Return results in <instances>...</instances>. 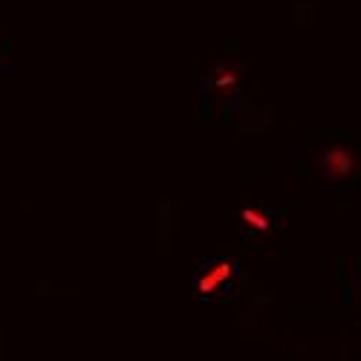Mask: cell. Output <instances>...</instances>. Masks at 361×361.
<instances>
[{"label": "cell", "instance_id": "1", "mask_svg": "<svg viewBox=\"0 0 361 361\" xmlns=\"http://www.w3.org/2000/svg\"><path fill=\"white\" fill-rule=\"evenodd\" d=\"M234 275H237V266H234V260H228V257H220V260L205 263L200 272H197V278H194L197 295L205 298V300L214 298L217 292H223L226 286H231Z\"/></svg>", "mask_w": 361, "mask_h": 361}, {"label": "cell", "instance_id": "2", "mask_svg": "<svg viewBox=\"0 0 361 361\" xmlns=\"http://www.w3.org/2000/svg\"><path fill=\"white\" fill-rule=\"evenodd\" d=\"M243 223L252 226V228L269 231V217H266L263 212H257V208H246V212H243Z\"/></svg>", "mask_w": 361, "mask_h": 361}]
</instances>
